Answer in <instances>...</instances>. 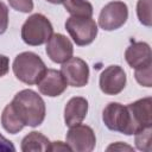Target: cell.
Returning a JSON list of instances; mask_svg holds the SVG:
<instances>
[{"mask_svg": "<svg viewBox=\"0 0 152 152\" xmlns=\"http://www.w3.org/2000/svg\"><path fill=\"white\" fill-rule=\"evenodd\" d=\"M10 103L24 126L37 127L43 124L46 114L45 102L34 90H20Z\"/></svg>", "mask_w": 152, "mask_h": 152, "instance_id": "6da1fadb", "label": "cell"}, {"mask_svg": "<svg viewBox=\"0 0 152 152\" xmlns=\"http://www.w3.org/2000/svg\"><path fill=\"white\" fill-rule=\"evenodd\" d=\"M12 69L14 76L20 82L28 86H33L38 83V81L45 72L46 65L37 53L25 51L17 55L13 61Z\"/></svg>", "mask_w": 152, "mask_h": 152, "instance_id": "7a4b0ae2", "label": "cell"}, {"mask_svg": "<svg viewBox=\"0 0 152 152\" xmlns=\"http://www.w3.org/2000/svg\"><path fill=\"white\" fill-rule=\"evenodd\" d=\"M53 34L51 21L40 13L30 15L21 26V39L31 46H39L46 43Z\"/></svg>", "mask_w": 152, "mask_h": 152, "instance_id": "3957f363", "label": "cell"}, {"mask_svg": "<svg viewBox=\"0 0 152 152\" xmlns=\"http://www.w3.org/2000/svg\"><path fill=\"white\" fill-rule=\"evenodd\" d=\"M65 30L78 46L91 44L97 36V24L90 17H69L65 21Z\"/></svg>", "mask_w": 152, "mask_h": 152, "instance_id": "277c9868", "label": "cell"}, {"mask_svg": "<svg viewBox=\"0 0 152 152\" xmlns=\"http://www.w3.org/2000/svg\"><path fill=\"white\" fill-rule=\"evenodd\" d=\"M102 121L110 131L120 132L126 135H133V128L127 106H124L119 102H109L102 112Z\"/></svg>", "mask_w": 152, "mask_h": 152, "instance_id": "5b68a950", "label": "cell"}, {"mask_svg": "<svg viewBox=\"0 0 152 152\" xmlns=\"http://www.w3.org/2000/svg\"><path fill=\"white\" fill-rule=\"evenodd\" d=\"M128 19V7L124 1H110L101 10L99 26L104 31H114L125 25Z\"/></svg>", "mask_w": 152, "mask_h": 152, "instance_id": "8992f818", "label": "cell"}, {"mask_svg": "<svg viewBox=\"0 0 152 152\" xmlns=\"http://www.w3.org/2000/svg\"><path fill=\"white\" fill-rule=\"evenodd\" d=\"M65 139L70 150L75 152H91L96 145V137L93 128L82 124L71 126Z\"/></svg>", "mask_w": 152, "mask_h": 152, "instance_id": "52a82bcc", "label": "cell"}, {"mask_svg": "<svg viewBox=\"0 0 152 152\" xmlns=\"http://www.w3.org/2000/svg\"><path fill=\"white\" fill-rule=\"evenodd\" d=\"M61 72L66 83L71 87H84L89 81V66L80 57H71L62 63Z\"/></svg>", "mask_w": 152, "mask_h": 152, "instance_id": "ba28073f", "label": "cell"}, {"mask_svg": "<svg viewBox=\"0 0 152 152\" xmlns=\"http://www.w3.org/2000/svg\"><path fill=\"white\" fill-rule=\"evenodd\" d=\"M127 109L131 116L133 135L137 132L152 126V99L150 96L128 103Z\"/></svg>", "mask_w": 152, "mask_h": 152, "instance_id": "9c48e42d", "label": "cell"}, {"mask_svg": "<svg viewBox=\"0 0 152 152\" xmlns=\"http://www.w3.org/2000/svg\"><path fill=\"white\" fill-rule=\"evenodd\" d=\"M126 72L120 65H109L100 75L99 86L106 95H118L126 87Z\"/></svg>", "mask_w": 152, "mask_h": 152, "instance_id": "30bf717a", "label": "cell"}, {"mask_svg": "<svg viewBox=\"0 0 152 152\" xmlns=\"http://www.w3.org/2000/svg\"><path fill=\"white\" fill-rule=\"evenodd\" d=\"M48 57L58 64L66 62L69 58L72 57L74 46L69 38H66L62 33H53L50 39L46 42L45 48Z\"/></svg>", "mask_w": 152, "mask_h": 152, "instance_id": "8fae6325", "label": "cell"}, {"mask_svg": "<svg viewBox=\"0 0 152 152\" xmlns=\"http://www.w3.org/2000/svg\"><path fill=\"white\" fill-rule=\"evenodd\" d=\"M37 87L40 94L49 97H56L62 95L66 90L68 83L61 70L46 69L40 80L38 81Z\"/></svg>", "mask_w": 152, "mask_h": 152, "instance_id": "7c38bea8", "label": "cell"}, {"mask_svg": "<svg viewBox=\"0 0 152 152\" xmlns=\"http://www.w3.org/2000/svg\"><path fill=\"white\" fill-rule=\"evenodd\" d=\"M151 48L145 42H133L125 51V59L133 69L145 68L152 64Z\"/></svg>", "mask_w": 152, "mask_h": 152, "instance_id": "4fadbf2b", "label": "cell"}, {"mask_svg": "<svg viewBox=\"0 0 152 152\" xmlns=\"http://www.w3.org/2000/svg\"><path fill=\"white\" fill-rule=\"evenodd\" d=\"M88 113V101L82 96L71 97L64 107V122L68 127L81 124Z\"/></svg>", "mask_w": 152, "mask_h": 152, "instance_id": "5bb4252c", "label": "cell"}, {"mask_svg": "<svg viewBox=\"0 0 152 152\" xmlns=\"http://www.w3.org/2000/svg\"><path fill=\"white\" fill-rule=\"evenodd\" d=\"M51 141L39 132H31L21 140L20 148L23 152H45L50 151Z\"/></svg>", "mask_w": 152, "mask_h": 152, "instance_id": "9a60e30c", "label": "cell"}, {"mask_svg": "<svg viewBox=\"0 0 152 152\" xmlns=\"http://www.w3.org/2000/svg\"><path fill=\"white\" fill-rule=\"evenodd\" d=\"M1 125L4 129L11 134H17L25 127L18 118V115L15 114V112L13 110L11 103H8L1 113Z\"/></svg>", "mask_w": 152, "mask_h": 152, "instance_id": "2e32d148", "label": "cell"}, {"mask_svg": "<svg viewBox=\"0 0 152 152\" xmlns=\"http://www.w3.org/2000/svg\"><path fill=\"white\" fill-rule=\"evenodd\" d=\"M64 8L74 17H87L93 15V5L88 0H64Z\"/></svg>", "mask_w": 152, "mask_h": 152, "instance_id": "e0dca14e", "label": "cell"}, {"mask_svg": "<svg viewBox=\"0 0 152 152\" xmlns=\"http://www.w3.org/2000/svg\"><path fill=\"white\" fill-rule=\"evenodd\" d=\"M151 8H152V0H138L137 2L138 19L142 25L148 26V27L152 25Z\"/></svg>", "mask_w": 152, "mask_h": 152, "instance_id": "ac0fdd59", "label": "cell"}, {"mask_svg": "<svg viewBox=\"0 0 152 152\" xmlns=\"http://www.w3.org/2000/svg\"><path fill=\"white\" fill-rule=\"evenodd\" d=\"M151 134H152V126L137 132L134 134L135 135V147L140 151L150 152L151 151Z\"/></svg>", "mask_w": 152, "mask_h": 152, "instance_id": "d6986e66", "label": "cell"}, {"mask_svg": "<svg viewBox=\"0 0 152 152\" xmlns=\"http://www.w3.org/2000/svg\"><path fill=\"white\" fill-rule=\"evenodd\" d=\"M151 65H147L145 68H139V69H134V77L137 80V82L144 87H152V78H151Z\"/></svg>", "mask_w": 152, "mask_h": 152, "instance_id": "ffe728a7", "label": "cell"}, {"mask_svg": "<svg viewBox=\"0 0 152 152\" xmlns=\"http://www.w3.org/2000/svg\"><path fill=\"white\" fill-rule=\"evenodd\" d=\"M10 6L21 13H30L33 10V0H7Z\"/></svg>", "mask_w": 152, "mask_h": 152, "instance_id": "44dd1931", "label": "cell"}, {"mask_svg": "<svg viewBox=\"0 0 152 152\" xmlns=\"http://www.w3.org/2000/svg\"><path fill=\"white\" fill-rule=\"evenodd\" d=\"M7 27H8V8L2 1H0V34L5 33Z\"/></svg>", "mask_w": 152, "mask_h": 152, "instance_id": "7402d4cb", "label": "cell"}, {"mask_svg": "<svg viewBox=\"0 0 152 152\" xmlns=\"http://www.w3.org/2000/svg\"><path fill=\"white\" fill-rule=\"evenodd\" d=\"M10 70V58L5 55H0V77L5 76Z\"/></svg>", "mask_w": 152, "mask_h": 152, "instance_id": "603a6c76", "label": "cell"}, {"mask_svg": "<svg viewBox=\"0 0 152 152\" xmlns=\"http://www.w3.org/2000/svg\"><path fill=\"white\" fill-rule=\"evenodd\" d=\"M0 151H11V152L15 151L13 142L10 141L8 139H6L1 133H0Z\"/></svg>", "mask_w": 152, "mask_h": 152, "instance_id": "cb8c5ba5", "label": "cell"}, {"mask_svg": "<svg viewBox=\"0 0 152 152\" xmlns=\"http://www.w3.org/2000/svg\"><path fill=\"white\" fill-rule=\"evenodd\" d=\"M110 150H114V151H124V150H127V151H133V147L129 146V145H126L121 141H118L116 144H112L110 146L107 147V151H110Z\"/></svg>", "mask_w": 152, "mask_h": 152, "instance_id": "d4e9b609", "label": "cell"}, {"mask_svg": "<svg viewBox=\"0 0 152 152\" xmlns=\"http://www.w3.org/2000/svg\"><path fill=\"white\" fill-rule=\"evenodd\" d=\"M66 150L71 151L66 142H62V141H52L51 142L50 151H66Z\"/></svg>", "mask_w": 152, "mask_h": 152, "instance_id": "484cf974", "label": "cell"}, {"mask_svg": "<svg viewBox=\"0 0 152 152\" xmlns=\"http://www.w3.org/2000/svg\"><path fill=\"white\" fill-rule=\"evenodd\" d=\"M48 2H50V4H55V5H59V4H63V1L64 0H46Z\"/></svg>", "mask_w": 152, "mask_h": 152, "instance_id": "4316f807", "label": "cell"}]
</instances>
